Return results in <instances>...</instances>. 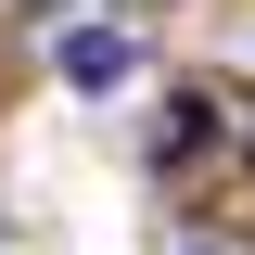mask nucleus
<instances>
[{
	"label": "nucleus",
	"instance_id": "nucleus-1",
	"mask_svg": "<svg viewBox=\"0 0 255 255\" xmlns=\"http://www.w3.org/2000/svg\"><path fill=\"white\" fill-rule=\"evenodd\" d=\"M128 64H140V51H128L115 26H77V38H64V90H115Z\"/></svg>",
	"mask_w": 255,
	"mask_h": 255
}]
</instances>
